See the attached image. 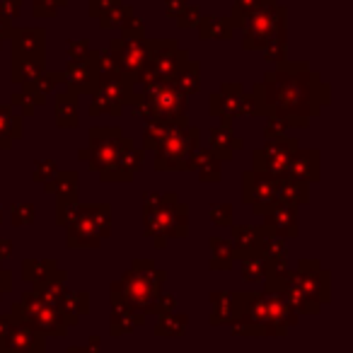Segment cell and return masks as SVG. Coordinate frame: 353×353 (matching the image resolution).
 I'll return each instance as SVG.
<instances>
[{
  "label": "cell",
  "instance_id": "17",
  "mask_svg": "<svg viewBox=\"0 0 353 353\" xmlns=\"http://www.w3.org/2000/svg\"><path fill=\"white\" fill-rule=\"evenodd\" d=\"M112 54L117 59V70L136 80L138 75L145 70L148 63V44L145 39H114L112 41Z\"/></svg>",
  "mask_w": 353,
  "mask_h": 353
},
{
  "label": "cell",
  "instance_id": "25",
  "mask_svg": "<svg viewBox=\"0 0 353 353\" xmlns=\"http://www.w3.org/2000/svg\"><path fill=\"white\" fill-rule=\"evenodd\" d=\"M240 148H242V138L235 136L232 121L223 119L221 126L211 128V150L218 160H230V157L235 155V150H240Z\"/></svg>",
  "mask_w": 353,
  "mask_h": 353
},
{
  "label": "cell",
  "instance_id": "26",
  "mask_svg": "<svg viewBox=\"0 0 353 353\" xmlns=\"http://www.w3.org/2000/svg\"><path fill=\"white\" fill-rule=\"evenodd\" d=\"M187 117H174V119H145V131H143V148L145 150H155L176 126H187Z\"/></svg>",
  "mask_w": 353,
  "mask_h": 353
},
{
  "label": "cell",
  "instance_id": "1",
  "mask_svg": "<svg viewBox=\"0 0 353 353\" xmlns=\"http://www.w3.org/2000/svg\"><path fill=\"white\" fill-rule=\"evenodd\" d=\"M254 114L285 119L290 126H307V119L317 117L319 109L329 104V85L322 83L307 63L283 61L279 70L266 73L254 85Z\"/></svg>",
  "mask_w": 353,
  "mask_h": 353
},
{
  "label": "cell",
  "instance_id": "37",
  "mask_svg": "<svg viewBox=\"0 0 353 353\" xmlns=\"http://www.w3.org/2000/svg\"><path fill=\"white\" fill-rule=\"evenodd\" d=\"M187 327H189L187 314H179L176 310H172L167 314H160V319L155 324V334L157 336H184Z\"/></svg>",
  "mask_w": 353,
  "mask_h": 353
},
{
  "label": "cell",
  "instance_id": "31",
  "mask_svg": "<svg viewBox=\"0 0 353 353\" xmlns=\"http://www.w3.org/2000/svg\"><path fill=\"white\" fill-rule=\"evenodd\" d=\"M56 310H59V314L63 317L65 327L78 324V319L90 310L88 293H65L63 298H61V303L56 305Z\"/></svg>",
  "mask_w": 353,
  "mask_h": 353
},
{
  "label": "cell",
  "instance_id": "46",
  "mask_svg": "<svg viewBox=\"0 0 353 353\" xmlns=\"http://www.w3.org/2000/svg\"><path fill=\"white\" fill-rule=\"evenodd\" d=\"M10 221L15 228H22V225H30V223H34V206L32 203H15V206L10 208Z\"/></svg>",
  "mask_w": 353,
  "mask_h": 353
},
{
  "label": "cell",
  "instance_id": "62",
  "mask_svg": "<svg viewBox=\"0 0 353 353\" xmlns=\"http://www.w3.org/2000/svg\"><path fill=\"white\" fill-rule=\"evenodd\" d=\"M15 322V314H8V317H0V336H3V334L8 332V329H10V324Z\"/></svg>",
  "mask_w": 353,
  "mask_h": 353
},
{
  "label": "cell",
  "instance_id": "28",
  "mask_svg": "<svg viewBox=\"0 0 353 353\" xmlns=\"http://www.w3.org/2000/svg\"><path fill=\"white\" fill-rule=\"evenodd\" d=\"M61 83H63V73H46L44 70V73H39L34 80L25 83V92L22 94L37 107V104H44Z\"/></svg>",
  "mask_w": 353,
  "mask_h": 353
},
{
  "label": "cell",
  "instance_id": "42",
  "mask_svg": "<svg viewBox=\"0 0 353 353\" xmlns=\"http://www.w3.org/2000/svg\"><path fill=\"white\" fill-rule=\"evenodd\" d=\"M54 269H56L54 259H27L25 264H22V271H25L22 276H25V281H30V283L37 285L39 281H44Z\"/></svg>",
  "mask_w": 353,
  "mask_h": 353
},
{
  "label": "cell",
  "instance_id": "55",
  "mask_svg": "<svg viewBox=\"0 0 353 353\" xmlns=\"http://www.w3.org/2000/svg\"><path fill=\"white\" fill-rule=\"evenodd\" d=\"M20 0H3V6H0V15H6L8 20H15L20 15Z\"/></svg>",
  "mask_w": 353,
  "mask_h": 353
},
{
  "label": "cell",
  "instance_id": "35",
  "mask_svg": "<svg viewBox=\"0 0 353 353\" xmlns=\"http://www.w3.org/2000/svg\"><path fill=\"white\" fill-rule=\"evenodd\" d=\"M22 136V117L12 114V109L0 107V150L12 145V141Z\"/></svg>",
  "mask_w": 353,
  "mask_h": 353
},
{
  "label": "cell",
  "instance_id": "27",
  "mask_svg": "<svg viewBox=\"0 0 353 353\" xmlns=\"http://www.w3.org/2000/svg\"><path fill=\"white\" fill-rule=\"evenodd\" d=\"M189 170H196L203 184L221 182V160L213 155L211 148H196L189 160Z\"/></svg>",
  "mask_w": 353,
  "mask_h": 353
},
{
  "label": "cell",
  "instance_id": "2",
  "mask_svg": "<svg viewBox=\"0 0 353 353\" xmlns=\"http://www.w3.org/2000/svg\"><path fill=\"white\" fill-rule=\"evenodd\" d=\"M162 283L165 271L157 269L152 259H138L121 279L112 283V305H128L143 312L162 293Z\"/></svg>",
  "mask_w": 353,
  "mask_h": 353
},
{
  "label": "cell",
  "instance_id": "22",
  "mask_svg": "<svg viewBox=\"0 0 353 353\" xmlns=\"http://www.w3.org/2000/svg\"><path fill=\"white\" fill-rule=\"evenodd\" d=\"M285 179H295V182H317L319 179V150H298L293 152L288 162V172H285Z\"/></svg>",
  "mask_w": 353,
  "mask_h": 353
},
{
  "label": "cell",
  "instance_id": "49",
  "mask_svg": "<svg viewBox=\"0 0 353 353\" xmlns=\"http://www.w3.org/2000/svg\"><path fill=\"white\" fill-rule=\"evenodd\" d=\"M78 206H80V203H78V199H75V196L59 199V218H56V223H59V225H68Z\"/></svg>",
  "mask_w": 353,
  "mask_h": 353
},
{
  "label": "cell",
  "instance_id": "36",
  "mask_svg": "<svg viewBox=\"0 0 353 353\" xmlns=\"http://www.w3.org/2000/svg\"><path fill=\"white\" fill-rule=\"evenodd\" d=\"M44 189L51 194H56L59 199H70L78 194V172H56L49 182H44Z\"/></svg>",
  "mask_w": 353,
  "mask_h": 353
},
{
  "label": "cell",
  "instance_id": "61",
  "mask_svg": "<svg viewBox=\"0 0 353 353\" xmlns=\"http://www.w3.org/2000/svg\"><path fill=\"white\" fill-rule=\"evenodd\" d=\"M12 254V242L10 240H0V259H8Z\"/></svg>",
  "mask_w": 353,
  "mask_h": 353
},
{
  "label": "cell",
  "instance_id": "4",
  "mask_svg": "<svg viewBox=\"0 0 353 353\" xmlns=\"http://www.w3.org/2000/svg\"><path fill=\"white\" fill-rule=\"evenodd\" d=\"M131 109L143 119H174L184 114L187 97L172 80H150L141 85V94L133 97Z\"/></svg>",
  "mask_w": 353,
  "mask_h": 353
},
{
  "label": "cell",
  "instance_id": "52",
  "mask_svg": "<svg viewBox=\"0 0 353 353\" xmlns=\"http://www.w3.org/2000/svg\"><path fill=\"white\" fill-rule=\"evenodd\" d=\"M56 172H59V170H56V162L54 160H44V162L39 160L34 165V182H39V184L49 182Z\"/></svg>",
  "mask_w": 353,
  "mask_h": 353
},
{
  "label": "cell",
  "instance_id": "5",
  "mask_svg": "<svg viewBox=\"0 0 353 353\" xmlns=\"http://www.w3.org/2000/svg\"><path fill=\"white\" fill-rule=\"evenodd\" d=\"M112 232V208L107 203L78 206L68 223V247H99Z\"/></svg>",
  "mask_w": 353,
  "mask_h": 353
},
{
  "label": "cell",
  "instance_id": "10",
  "mask_svg": "<svg viewBox=\"0 0 353 353\" xmlns=\"http://www.w3.org/2000/svg\"><path fill=\"white\" fill-rule=\"evenodd\" d=\"M88 136H90V145L85 150H80L78 157L88 162L90 170L102 174L104 170H109L117 162L126 138H123L121 128L117 126H94L90 128Z\"/></svg>",
  "mask_w": 353,
  "mask_h": 353
},
{
  "label": "cell",
  "instance_id": "9",
  "mask_svg": "<svg viewBox=\"0 0 353 353\" xmlns=\"http://www.w3.org/2000/svg\"><path fill=\"white\" fill-rule=\"evenodd\" d=\"M133 97V80L123 73H109L99 75L97 88L92 92V102H90V114H112L119 117L123 112V107H131Z\"/></svg>",
  "mask_w": 353,
  "mask_h": 353
},
{
  "label": "cell",
  "instance_id": "56",
  "mask_svg": "<svg viewBox=\"0 0 353 353\" xmlns=\"http://www.w3.org/2000/svg\"><path fill=\"white\" fill-rule=\"evenodd\" d=\"M90 54V46L85 39H73L68 44V56L70 59H80V56H88Z\"/></svg>",
  "mask_w": 353,
  "mask_h": 353
},
{
  "label": "cell",
  "instance_id": "51",
  "mask_svg": "<svg viewBox=\"0 0 353 353\" xmlns=\"http://www.w3.org/2000/svg\"><path fill=\"white\" fill-rule=\"evenodd\" d=\"M61 6H65V0H34V15L37 17H54Z\"/></svg>",
  "mask_w": 353,
  "mask_h": 353
},
{
  "label": "cell",
  "instance_id": "58",
  "mask_svg": "<svg viewBox=\"0 0 353 353\" xmlns=\"http://www.w3.org/2000/svg\"><path fill=\"white\" fill-rule=\"evenodd\" d=\"M187 6H189L187 0H167V17L176 20V15H179Z\"/></svg>",
  "mask_w": 353,
  "mask_h": 353
},
{
  "label": "cell",
  "instance_id": "7",
  "mask_svg": "<svg viewBox=\"0 0 353 353\" xmlns=\"http://www.w3.org/2000/svg\"><path fill=\"white\" fill-rule=\"evenodd\" d=\"M201 131L196 126H176L160 145L155 148V170L174 172V170H189L194 150L199 148Z\"/></svg>",
  "mask_w": 353,
  "mask_h": 353
},
{
  "label": "cell",
  "instance_id": "44",
  "mask_svg": "<svg viewBox=\"0 0 353 353\" xmlns=\"http://www.w3.org/2000/svg\"><path fill=\"white\" fill-rule=\"evenodd\" d=\"M242 279H245L247 283H256V281L264 279V264H261L259 256L242 259Z\"/></svg>",
  "mask_w": 353,
  "mask_h": 353
},
{
  "label": "cell",
  "instance_id": "32",
  "mask_svg": "<svg viewBox=\"0 0 353 353\" xmlns=\"http://www.w3.org/2000/svg\"><path fill=\"white\" fill-rule=\"evenodd\" d=\"M80 119V107H78V94L73 92H59L56 94V123L61 128H75Z\"/></svg>",
  "mask_w": 353,
  "mask_h": 353
},
{
  "label": "cell",
  "instance_id": "19",
  "mask_svg": "<svg viewBox=\"0 0 353 353\" xmlns=\"http://www.w3.org/2000/svg\"><path fill=\"white\" fill-rule=\"evenodd\" d=\"M295 279L303 285V290L314 300L317 305L329 303V271H324L319 266V261L312 259H300L298 271H295Z\"/></svg>",
  "mask_w": 353,
  "mask_h": 353
},
{
  "label": "cell",
  "instance_id": "60",
  "mask_svg": "<svg viewBox=\"0 0 353 353\" xmlns=\"http://www.w3.org/2000/svg\"><path fill=\"white\" fill-rule=\"evenodd\" d=\"M10 32H12V25H10V20H8L6 15H0V44L10 37Z\"/></svg>",
  "mask_w": 353,
  "mask_h": 353
},
{
  "label": "cell",
  "instance_id": "53",
  "mask_svg": "<svg viewBox=\"0 0 353 353\" xmlns=\"http://www.w3.org/2000/svg\"><path fill=\"white\" fill-rule=\"evenodd\" d=\"M288 128H290V123L285 121V119L271 117L269 123H266V128H264V136L266 138H281V136H285V131H288Z\"/></svg>",
  "mask_w": 353,
  "mask_h": 353
},
{
  "label": "cell",
  "instance_id": "45",
  "mask_svg": "<svg viewBox=\"0 0 353 353\" xmlns=\"http://www.w3.org/2000/svg\"><path fill=\"white\" fill-rule=\"evenodd\" d=\"M261 51L266 54V59L281 65L285 61V51H288V44H285V34L283 37H274V39H271Z\"/></svg>",
  "mask_w": 353,
  "mask_h": 353
},
{
  "label": "cell",
  "instance_id": "14",
  "mask_svg": "<svg viewBox=\"0 0 353 353\" xmlns=\"http://www.w3.org/2000/svg\"><path fill=\"white\" fill-rule=\"evenodd\" d=\"M213 117H221L225 121H232L237 117H256L254 114V97L245 94V88L240 83H225L221 92L211 94L208 104Z\"/></svg>",
  "mask_w": 353,
  "mask_h": 353
},
{
  "label": "cell",
  "instance_id": "23",
  "mask_svg": "<svg viewBox=\"0 0 353 353\" xmlns=\"http://www.w3.org/2000/svg\"><path fill=\"white\" fill-rule=\"evenodd\" d=\"M232 228V256L235 259H250L259 256L261 242H264V230L254 225H230Z\"/></svg>",
  "mask_w": 353,
  "mask_h": 353
},
{
  "label": "cell",
  "instance_id": "41",
  "mask_svg": "<svg viewBox=\"0 0 353 353\" xmlns=\"http://www.w3.org/2000/svg\"><path fill=\"white\" fill-rule=\"evenodd\" d=\"M279 201L293 203V206H300V203H307V201H310L307 184L295 182V179H281Z\"/></svg>",
  "mask_w": 353,
  "mask_h": 353
},
{
  "label": "cell",
  "instance_id": "43",
  "mask_svg": "<svg viewBox=\"0 0 353 353\" xmlns=\"http://www.w3.org/2000/svg\"><path fill=\"white\" fill-rule=\"evenodd\" d=\"M261 3H264V0H235V8H232V12H230V20L235 22V27H242V22H245Z\"/></svg>",
  "mask_w": 353,
  "mask_h": 353
},
{
  "label": "cell",
  "instance_id": "50",
  "mask_svg": "<svg viewBox=\"0 0 353 353\" xmlns=\"http://www.w3.org/2000/svg\"><path fill=\"white\" fill-rule=\"evenodd\" d=\"M143 34H145V25H143L141 20H136L133 15L121 25V37H123V39H143Z\"/></svg>",
  "mask_w": 353,
  "mask_h": 353
},
{
  "label": "cell",
  "instance_id": "34",
  "mask_svg": "<svg viewBox=\"0 0 353 353\" xmlns=\"http://www.w3.org/2000/svg\"><path fill=\"white\" fill-rule=\"evenodd\" d=\"M39 73H44V59H30V56H12L10 78L12 83H30Z\"/></svg>",
  "mask_w": 353,
  "mask_h": 353
},
{
  "label": "cell",
  "instance_id": "16",
  "mask_svg": "<svg viewBox=\"0 0 353 353\" xmlns=\"http://www.w3.org/2000/svg\"><path fill=\"white\" fill-rule=\"evenodd\" d=\"M97 51H90L88 56H80V59H70L63 70L65 90L73 94H92L97 88Z\"/></svg>",
  "mask_w": 353,
  "mask_h": 353
},
{
  "label": "cell",
  "instance_id": "30",
  "mask_svg": "<svg viewBox=\"0 0 353 353\" xmlns=\"http://www.w3.org/2000/svg\"><path fill=\"white\" fill-rule=\"evenodd\" d=\"M34 293L39 295L44 303H49L56 307V305L61 303V298L68 293V290H65V271L54 269L44 281H39V283L34 285Z\"/></svg>",
  "mask_w": 353,
  "mask_h": 353
},
{
  "label": "cell",
  "instance_id": "6",
  "mask_svg": "<svg viewBox=\"0 0 353 353\" xmlns=\"http://www.w3.org/2000/svg\"><path fill=\"white\" fill-rule=\"evenodd\" d=\"M285 22H288V12L285 8L276 6V0H264L245 22H242V30H245V51L264 49L274 37L285 34Z\"/></svg>",
  "mask_w": 353,
  "mask_h": 353
},
{
  "label": "cell",
  "instance_id": "59",
  "mask_svg": "<svg viewBox=\"0 0 353 353\" xmlns=\"http://www.w3.org/2000/svg\"><path fill=\"white\" fill-rule=\"evenodd\" d=\"M10 288H12L10 271H3V269H0V298H3V293H8Z\"/></svg>",
  "mask_w": 353,
  "mask_h": 353
},
{
  "label": "cell",
  "instance_id": "29",
  "mask_svg": "<svg viewBox=\"0 0 353 353\" xmlns=\"http://www.w3.org/2000/svg\"><path fill=\"white\" fill-rule=\"evenodd\" d=\"M145 322V312L128 305H112V334L121 336V334H133L138 327Z\"/></svg>",
  "mask_w": 353,
  "mask_h": 353
},
{
  "label": "cell",
  "instance_id": "54",
  "mask_svg": "<svg viewBox=\"0 0 353 353\" xmlns=\"http://www.w3.org/2000/svg\"><path fill=\"white\" fill-rule=\"evenodd\" d=\"M196 22H199V8H194V6H187L179 15H176V25L182 27V30L196 27Z\"/></svg>",
  "mask_w": 353,
  "mask_h": 353
},
{
  "label": "cell",
  "instance_id": "15",
  "mask_svg": "<svg viewBox=\"0 0 353 353\" xmlns=\"http://www.w3.org/2000/svg\"><path fill=\"white\" fill-rule=\"evenodd\" d=\"M279 192H281L279 176H271L266 172H256V170H250L242 174V201L254 208V213H261L266 206L279 201Z\"/></svg>",
  "mask_w": 353,
  "mask_h": 353
},
{
  "label": "cell",
  "instance_id": "8",
  "mask_svg": "<svg viewBox=\"0 0 353 353\" xmlns=\"http://www.w3.org/2000/svg\"><path fill=\"white\" fill-rule=\"evenodd\" d=\"M148 44V63L145 70L133 83L143 85L150 80H174L176 73L189 63V54L174 44L172 39L145 41Z\"/></svg>",
  "mask_w": 353,
  "mask_h": 353
},
{
  "label": "cell",
  "instance_id": "18",
  "mask_svg": "<svg viewBox=\"0 0 353 353\" xmlns=\"http://www.w3.org/2000/svg\"><path fill=\"white\" fill-rule=\"evenodd\" d=\"M259 216H264L261 230H264L266 235L281 237V240H283V237L298 235V206H293V203L274 201L271 206H266Z\"/></svg>",
  "mask_w": 353,
  "mask_h": 353
},
{
  "label": "cell",
  "instance_id": "33",
  "mask_svg": "<svg viewBox=\"0 0 353 353\" xmlns=\"http://www.w3.org/2000/svg\"><path fill=\"white\" fill-rule=\"evenodd\" d=\"M196 30L203 39H230L235 22L230 17H199Z\"/></svg>",
  "mask_w": 353,
  "mask_h": 353
},
{
  "label": "cell",
  "instance_id": "57",
  "mask_svg": "<svg viewBox=\"0 0 353 353\" xmlns=\"http://www.w3.org/2000/svg\"><path fill=\"white\" fill-rule=\"evenodd\" d=\"M12 107H20L25 117H32V114H34V104H32L30 99H27L22 92H15V94H12Z\"/></svg>",
  "mask_w": 353,
  "mask_h": 353
},
{
  "label": "cell",
  "instance_id": "20",
  "mask_svg": "<svg viewBox=\"0 0 353 353\" xmlns=\"http://www.w3.org/2000/svg\"><path fill=\"white\" fill-rule=\"evenodd\" d=\"M141 167H143V150H138L126 138L117 162H114L109 170H104L99 176H102V182H131L133 174H136Z\"/></svg>",
  "mask_w": 353,
  "mask_h": 353
},
{
  "label": "cell",
  "instance_id": "12",
  "mask_svg": "<svg viewBox=\"0 0 353 353\" xmlns=\"http://www.w3.org/2000/svg\"><path fill=\"white\" fill-rule=\"evenodd\" d=\"M298 148H300L298 141H293V138H288V136L269 138L266 145L259 148V150H254V155H252L254 170L266 172V174H271V176H279V179H285L288 162Z\"/></svg>",
  "mask_w": 353,
  "mask_h": 353
},
{
  "label": "cell",
  "instance_id": "24",
  "mask_svg": "<svg viewBox=\"0 0 353 353\" xmlns=\"http://www.w3.org/2000/svg\"><path fill=\"white\" fill-rule=\"evenodd\" d=\"M242 300L245 293H213L211 324H232L242 317Z\"/></svg>",
  "mask_w": 353,
  "mask_h": 353
},
{
  "label": "cell",
  "instance_id": "11",
  "mask_svg": "<svg viewBox=\"0 0 353 353\" xmlns=\"http://www.w3.org/2000/svg\"><path fill=\"white\" fill-rule=\"evenodd\" d=\"M12 307L20 312L22 319H27L30 324H34L44 336H65L68 334V327H65L63 317L59 314V310L54 305L44 303L39 295L32 290L22 298V303L12 305Z\"/></svg>",
  "mask_w": 353,
  "mask_h": 353
},
{
  "label": "cell",
  "instance_id": "13",
  "mask_svg": "<svg viewBox=\"0 0 353 353\" xmlns=\"http://www.w3.org/2000/svg\"><path fill=\"white\" fill-rule=\"evenodd\" d=\"M12 314H15V322L0 336V353H46L44 334L34 324L22 319L15 307H12Z\"/></svg>",
  "mask_w": 353,
  "mask_h": 353
},
{
  "label": "cell",
  "instance_id": "38",
  "mask_svg": "<svg viewBox=\"0 0 353 353\" xmlns=\"http://www.w3.org/2000/svg\"><path fill=\"white\" fill-rule=\"evenodd\" d=\"M172 83L176 85V90H179L184 97L199 92V88H201V70H199V63L189 61V63L176 73V78L172 80Z\"/></svg>",
  "mask_w": 353,
  "mask_h": 353
},
{
  "label": "cell",
  "instance_id": "48",
  "mask_svg": "<svg viewBox=\"0 0 353 353\" xmlns=\"http://www.w3.org/2000/svg\"><path fill=\"white\" fill-rule=\"evenodd\" d=\"M211 221L221 228H230L232 225V206L230 203H213L211 206Z\"/></svg>",
  "mask_w": 353,
  "mask_h": 353
},
{
  "label": "cell",
  "instance_id": "39",
  "mask_svg": "<svg viewBox=\"0 0 353 353\" xmlns=\"http://www.w3.org/2000/svg\"><path fill=\"white\" fill-rule=\"evenodd\" d=\"M131 15H133L131 8L123 6L121 0H114V3H109V6L99 12L97 20H99V25H102L104 30H114V27H121Z\"/></svg>",
  "mask_w": 353,
  "mask_h": 353
},
{
  "label": "cell",
  "instance_id": "47",
  "mask_svg": "<svg viewBox=\"0 0 353 353\" xmlns=\"http://www.w3.org/2000/svg\"><path fill=\"white\" fill-rule=\"evenodd\" d=\"M176 307V298L174 295H170V293H160L155 300H152L150 305H148L143 312H155V314H167V312H172V310Z\"/></svg>",
  "mask_w": 353,
  "mask_h": 353
},
{
  "label": "cell",
  "instance_id": "63",
  "mask_svg": "<svg viewBox=\"0 0 353 353\" xmlns=\"http://www.w3.org/2000/svg\"><path fill=\"white\" fill-rule=\"evenodd\" d=\"M0 223H3V211H0Z\"/></svg>",
  "mask_w": 353,
  "mask_h": 353
},
{
  "label": "cell",
  "instance_id": "3",
  "mask_svg": "<svg viewBox=\"0 0 353 353\" xmlns=\"http://www.w3.org/2000/svg\"><path fill=\"white\" fill-rule=\"evenodd\" d=\"M143 230L148 237H155L157 247H165L170 237H187L189 208L179 203L174 194H165L150 208H143Z\"/></svg>",
  "mask_w": 353,
  "mask_h": 353
},
{
  "label": "cell",
  "instance_id": "40",
  "mask_svg": "<svg viewBox=\"0 0 353 353\" xmlns=\"http://www.w3.org/2000/svg\"><path fill=\"white\" fill-rule=\"evenodd\" d=\"M208 245H211V269L213 271H230L232 269V261H235L230 242L213 237Z\"/></svg>",
  "mask_w": 353,
  "mask_h": 353
},
{
  "label": "cell",
  "instance_id": "21",
  "mask_svg": "<svg viewBox=\"0 0 353 353\" xmlns=\"http://www.w3.org/2000/svg\"><path fill=\"white\" fill-rule=\"evenodd\" d=\"M8 39L12 41V56H30V59H44L46 56V32L39 27L12 30Z\"/></svg>",
  "mask_w": 353,
  "mask_h": 353
}]
</instances>
